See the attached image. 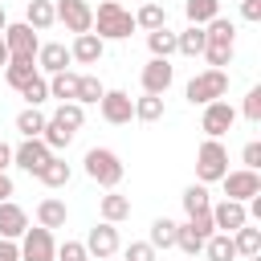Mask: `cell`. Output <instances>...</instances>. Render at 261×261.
<instances>
[{"instance_id":"32","label":"cell","mask_w":261,"mask_h":261,"mask_svg":"<svg viewBox=\"0 0 261 261\" xmlns=\"http://www.w3.org/2000/svg\"><path fill=\"white\" fill-rule=\"evenodd\" d=\"M135 118H139V122H159V118H163V94H143V98H135Z\"/></svg>"},{"instance_id":"1","label":"cell","mask_w":261,"mask_h":261,"mask_svg":"<svg viewBox=\"0 0 261 261\" xmlns=\"http://www.w3.org/2000/svg\"><path fill=\"white\" fill-rule=\"evenodd\" d=\"M232 49H237V24L224 16H212L204 24V53L200 57H208V69H224V65H232Z\"/></svg>"},{"instance_id":"48","label":"cell","mask_w":261,"mask_h":261,"mask_svg":"<svg viewBox=\"0 0 261 261\" xmlns=\"http://www.w3.org/2000/svg\"><path fill=\"white\" fill-rule=\"evenodd\" d=\"M12 196V179H8V171H0V200H8Z\"/></svg>"},{"instance_id":"7","label":"cell","mask_w":261,"mask_h":261,"mask_svg":"<svg viewBox=\"0 0 261 261\" xmlns=\"http://www.w3.org/2000/svg\"><path fill=\"white\" fill-rule=\"evenodd\" d=\"M98 110H102V118H106L110 126H126V122L135 118V98H130L126 90H106V94L98 98Z\"/></svg>"},{"instance_id":"33","label":"cell","mask_w":261,"mask_h":261,"mask_svg":"<svg viewBox=\"0 0 261 261\" xmlns=\"http://www.w3.org/2000/svg\"><path fill=\"white\" fill-rule=\"evenodd\" d=\"M53 118H57L61 126H69V130L77 135V130H82V122H86V106H82V102H57Z\"/></svg>"},{"instance_id":"5","label":"cell","mask_w":261,"mask_h":261,"mask_svg":"<svg viewBox=\"0 0 261 261\" xmlns=\"http://www.w3.org/2000/svg\"><path fill=\"white\" fill-rule=\"evenodd\" d=\"M184 94H188L192 106H208V102H216V98L228 94V73H224V69H204V73H196V77L188 82Z\"/></svg>"},{"instance_id":"35","label":"cell","mask_w":261,"mask_h":261,"mask_svg":"<svg viewBox=\"0 0 261 261\" xmlns=\"http://www.w3.org/2000/svg\"><path fill=\"white\" fill-rule=\"evenodd\" d=\"M184 12H188V24H208L212 16H220V0H188Z\"/></svg>"},{"instance_id":"31","label":"cell","mask_w":261,"mask_h":261,"mask_svg":"<svg viewBox=\"0 0 261 261\" xmlns=\"http://www.w3.org/2000/svg\"><path fill=\"white\" fill-rule=\"evenodd\" d=\"M147 49H151V57H171L175 53V33L163 24V29H151L147 33Z\"/></svg>"},{"instance_id":"41","label":"cell","mask_w":261,"mask_h":261,"mask_svg":"<svg viewBox=\"0 0 261 261\" xmlns=\"http://www.w3.org/2000/svg\"><path fill=\"white\" fill-rule=\"evenodd\" d=\"M241 114H245L249 122H261V86H253V90L245 94V102H241Z\"/></svg>"},{"instance_id":"11","label":"cell","mask_w":261,"mask_h":261,"mask_svg":"<svg viewBox=\"0 0 261 261\" xmlns=\"http://www.w3.org/2000/svg\"><path fill=\"white\" fill-rule=\"evenodd\" d=\"M53 155H57V151H49L45 139H24L20 147H12V163H16L20 171H29V175H37Z\"/></svg>"},{"instance_id":"2","label":"cell","mask_w":261,"mask_h":261,"mask_svg":"<svg viewBox=\"0 0 261 261\" xmlns=\"http://www.w3.org/2000/svg\"><path fill=\"white\" fill-rule=\"evenodd\" d=\"M82 167H86V175L98 184V188H118L122 184V175H126V167H122V159H118V151H110V147H90L86 151V159H82Z\"/></svg>"},{"instance_id":"30","label":"cell","mask_w":261,"mask_h":261,"mask_svg":"<svg viewBox=\"0 0 261 261\" xmlns=\"http://www.w3.org/2000/svg\"><path fill=\"white\" fill-rule=\"evenodd\" d=\"M175 220H167V216H159V220H151V249H175Z\"/></svg>"},{"instance_id":"45","label":"cell","mask_w":261,"mask_h":261,"mask_svg":"<svg viewBox=\"0 0 261 261\" xmlns=\"http://www.w3.org/2000/svg\"><path fill=\"white\" fill-rule=\"evenodd\" d=\"M241 16H245L249 24H257V20H261V0H241Z\"/></svg>"},{"instance_id":"36","label":"cell","mask_w":261,"mask_h":261,"mask_svg":"<svg viewBox=\"0 0 261 261\" xmlns=\"http://www.w3.org/2000/svg\"><path fill=\"white\" fill-rule=\"evenodd\" d=\"M184 212L192 216V212H204V208H212V200H208V184H188L184 188Z\"/></svg>"},{"instance_id":"46","label":"cell","mask_w":261,"mask_h":261,"mask_svg":"<svg viewBox=\"0 0 261 261\" xmlns=\"http://www.w3.org/2000/svg\"><path fill=\"white\" fill-rule=\"evenodd\" d=\"M0 261H20V245L8 241V237H0Z\"/></svg>"},{"instance_id":"24","label":"cell","mask_w":261,"mask_h":261,"mask_svg":"<svg viewBox=\"0 0 261 261\" xmlns=\"http://www.w3.org/2000/svg\"><path fill=\"white\" fill-rule=\"evenodd\" d=\"M175 53L200 57V53H204V24H188L184 33H175Z\"/></svg>"},{"instance_id":"29","label":"cell","mask_w":261,"mask_h":261,"mask_svg":"<svg viewBox=\"0 0 261 261\" xmlns=\"http://www.w3.org/2000/svg\"><path fill=\"white\" fill-rule=\"evenodd\" d=\"M41 139H45V147H49V151H65V147L73 143V130H69V126H61L57 118H45Z\"/></svg>"},{"instance_id":"25","label":"cell","mask_w":261,"mask_h":261,"mask_svg":"<svg viewBox=\"0 0 261 261\" xmlns=\"http://www.w3.org/2000/svg\"><path fill=\"white\" fill-rule=\"evenodd\" d=\"M49 98H57V102H73V98H77V73H69V69L49 73Z\"/></svg>"},{"instance_id":"16","label":"cell","mask_w":261,"mask_h":261,"mask_svg":"<svg viewBox=\"0 0 261 261\" xmlns=\"http://www.w3.org/2000/svg\"><path fill=\"white\" fill-rule=\"evenodd\" d=\"M102 53H106V41L98 33H77L69 45V61H77V65H98Z\"/></svg>"},{"instance_id":"27","label":"cell","mask_w":261,"mask_h":261,"mask_svg":"<svg viewBox=\"0 0 261 261\" xmlns=\"http://www.w3.org/2000/svg\"><path fill=\"white\" fill-rule=\"evenodd\" d=\"M69 175H73V171H69V163H65V159H57V155L37 171V179H41L45 188H65V184H69Z\"/></svg>"},{"instance_id":"12","label":"cell","mask_w":261,"mask_h":261,"mask_svg":"<svg viewBox=\"0 0 261 261\" xmlns=\"http://www.w3.org/2000/svg\"><path fill=\"white\" fill-rule=\"evenodd\" d=\"M220 184H224V196L228 200H253L257 192H261V175L257 171H249V167H237V171H224L220 175Z\"/></svg>"},{"instance_id":"28","label":"cell","mask_w":261,"mask_h":261,"mask_svg":"<svg viewBox=\"0 0 261 261\" xmlns=\"http://www.w3.org/2000/svg\"><path fill=\"white\" fill-rule=\"evenodd\" d=\"M163 24H167V8L155 4V0H147V4L135 12V29H147V33H151V29H163Z\"/></svg>"},{"instance_id":"14","label":"cell","mask_w":261,"mask_h":261,"mask_svg":"<svg viewBox=\"0 0 261 261\" xmlns=\"http://www.w3.org/2000/svg\"><path fill=\"white\" fill-rule=\"evenodd\" d=\"M86 253H90L94 261L114 257V253H118V228H114L110 220H98V224L90 228V237H86Z\"/></svg>"},{"instance_id":"38","label":"cell","mask_w":261,"mask_h":261,"mask_svg":"<svg viewBox=\"0 0 261 261\" xmlns=\"http://www.w3.org/2000/svg\"><path fill=\"white\" fill-rule=\"evenodd\" d=\"M102 94H106V86H102L94 73H77V98H73V102L86 106V102H98Z\"/></svg>"},{"instance_id":"15","label":"cell","mask_w":261,"mask_h":261,"mask_svg":"<svg viewBox=\"0 0 261 261\" xmlns=\"http://www.w3.org/2000/svg\"><path fill=\"white\" fill-rule=\"evenodd\" d=\"M208 212H212V224H216V232H237V228L249 220L245 204H241V200H228V196H224L220 204H212Z\"/></svg>"},{"instance_id":"23","label":"cell","mask_w":261,"mask_h":261,"mask_svg":"<svg viewBox=\"0 0 261 261\" xmlns=\"http://www.w3.org/2000/svg\"><path fill=\"white\" fill-rule=\"evenodd\" d=\"M208 261H237V245H232V232H212L200 249Z\"/></svg>"},{"instance_id":"26","label":"cell","mask_w":261,"mask_h":261,"mask_svg":"<svg viewBox=\"0 0 261 261\" xmlns=\"http://www.w3.org/2000/svg\"><path fill=\"white\" fill-rule=\"evenodd\" d=\"M232 245H237V257H253V253H261V228H253V220H245V224L232 232Z\"/></svg>"},{"instance_id":"47","label":"cell","mask_w":261,"mask_h":261,"mask_svg":"<svg viewBox=\"0 0 261 261\" xmlns=\"http://www.w3.org/2000/svg\"><path fill=\"white\" fill-rule=\"evenodd\" d=\"M8 167H12V147L0 143V171H8Z\"/></svg>"},{"instance_id":"13","label":"cell","mask_w":261,"mask_h":261,"mask_svg":"<svg viewBox=\"0 0 261 261\" xmlns=\"http://www.w3.org/2000/svg\"><path fill=\"white\" fill-rule=\"evenodd\" d=\"M139 82H143V94H167V86L175 82V65H171L167 57H151V61L143 65Z\"/></svg>"},{"instance_id":"6","label":"cell","mask_w":261,"mask_h":261,"mask_svg":"<svg viewBox=\"0 0 261 261\" xmlns=\"http://www.w3.org/2000/svg\"><path fill=\"white\" fill-rule=\"evenodd\" d=\"M57 257V241L49 228H24L20 232V261H53Z\"/></svg>"},{"instance_id":"19","label":"cell","mask_w":261,"mask_h":261,"mask_svg":"<svg viewBox=\"0 0 261 261\" xmlns=\"http://www.w3.org/2000/svg\"><path fill=\"white\" fill-rule=\"evenodd\" d=\"M65 220H69V208H65V200H57V196H45L41 204H37V224L41 228H65Z\"/></svg>"},{"instance_id":"3","label":"cell","mask_w":261,"mask_h":261,"mask_svg":"<svg viewBox=\"0 0 261 261\" xmlns=\"http://www.w3.org/2000/svg\"><path fill=\"white\" fill-rule=\"evenodd\" d=\"M90 33H98L102 41H126V37L135 33V16H130L118 0H102L98 12H94V29H90Z\"/></svg>"},{"instance_id":"42","label":"cell","mask_w":261,"mask_h":261,"mask_svg":"<svg viewBox=\"0 0 261 261\" xmlns=\"http://www.w3.org/2000/svg\"><path fill=\"white\" fill-rule=\"evenodd\" d=\"M188 224H192V232H196V237H204V241L216 232V224H212V212H208V208H204V212H192V216H188Z\"/></svg>"},{"instance_id":"18","label":"cell","mask_w":261,"mask_h":261,"mask_svg":"<svg viewBox=\"0 0 261 261\" xmlns=\"http://www.w3.org/2000/svg\"><path fill=\"white\" fill-rule=\"evenodd\" d=\"M37 69H41V73H61V69H69V49H65L61 41L41 45V49H37Z\"/></svg>"},{"instance_id":"9","label":"cell","mask_w":261,"mask_h":261,"mask_svg":"<svg viewBox=\"0 0 261 261\" xmlns=\"http://www.w3.org/2000/svg\"><path fill=\"white\" fill-rule=\"evenodd\" d=\"M53 12H57V20H61L73 37L94 29V8H90L86 0H57V4H53Z\"/></svg>"},{"instance_id":"4","label":"cell","mask_w":261,"mask_h":261,"mask_svg":"<svg viewBox=\"0 0 261 261\" xmlns=\"http://www.w3.org/2000/svg\"><path fill=\"white\" fill-rule=\"evenodd\" d=\"M228 171V147L220 139H204L196 151V179L200 184H220V175Z\"/></svg>"},{"instance_id":"44","label":"cell","mask_w":261,"mask_h":261,"mask_svg":"<svg viewBox=\"0 0 261 261\" xmlns=\"http://www.w3.org/2000/svg\"><path fill=\"white\" fill-rule=\"evenodd\" d=\"M241 159H245V167H249V171H257V167H261V143H257V139H253V143H245Z\"/></svg>"},{"instance_id":"21","label":"cell","mask_w":261,"mask_h":261,"mask_svg":"<svg viewBox=\"0 0 261 261\" xmlns=\"http://www.w3.org/2000/svg\"><path fill=\"white\" fill-rule=\"evenodd\" d=\"M98 212H102V220H110V224H118V220H126L130 216V200L122 196V192H106L102 200H98Z\"/></svg>"},{"instance_id":"22","label":"cell","mask_w":261,"mask_h":261,"mask_svg":"<svg viewBox=\"0 0 261 261\" xmlns=\"http://www.w3.org/2000/svg\"><path fill=\"white\" fill-rule=\"evenodd\" d=\"M24 24H33L37 33H45V29H53V24H57V12H53V0H29V8H24Z\"/></svg>"},{"instance_id":"51","label":"cell","mask_w":261,"mask_h":261,"mask_svg":"<svg viewBox=\"0 0 261 261\" xmlns=\"http://www.w3.org/2000/svg\"><path fill=\"white\" fill-rule=\"evenodd\" d=\"M245 261H261V253H253V257H245Z\"/></svg>"},{"instance_id":"49","label":"cell","mask_w":261,"mask_h":261,"mask_svg":"<svg viewBox=\"0 0 261 261\" xmlns=\"http://www.w3.org/2000/svg\"><path fill=\"white\" fill-rule=\"evenodd\" d=\"M8 57H12V53H8V45H4V37H0V65H8Z\"/></svg>"},{"instance_id":"8","label":"cell","mask_w":261,"mask_h":261,"mask_svg":"<svg viewBox=\"0 0 261 261\" xmlns=\"http://www.w3.org/2000/svg\"><path fill=\"white\" fill-rule=\"evenodd\" d=\"M232 122H237V110H232L224 98L208 102V106H204V114H200V130H204L208 139H220V135H228V130H232Z\"/></svg>"},{"instance_id":"10","label":"cell","mask_w":261,"mask_h":261,"mask_svg":"<svg viewBox=\"0 0 261 261\" xmlns=\"http://www.w3.org/2000/svg\"><path fill=\"white\" fill-rule=\"evenodd\" d=\"M4 37V45H8V53L12 57H37V49H41V41H37V29L33 24H24V20H8V29L0 33Z\"/></svg>"},{"instance_id":"37","label":"cell","mask_w":261,"mask_h":261,"mask_svg":"<svg viewBox=\"0 0 261 261\" xmlns=\"http://www.w3.org/2000/svg\"><path fill=\"white\" fill-rule=\"evenodd\" d=\"M20 98H24L29 106H41V102L49 98V77H45V73H33V77L20 86Z\"/></svg>"},{"instance_id":"17","label":"cell","mask_w":261,"mask_h":261,"mask_svg":"<svg viewBox=\"0 0 261 261\" xmlns=\"http://www.w3.org/2000/svg\"><path fill=\"white\" fill-rule=\"evenodd\" d=\"M24 228H29V212H24L20 204H12V200H0V237L20 241Z\"/></svg>"},{"instance_id":"40","label":"cell","mask_w":261,"mask_h":261,"mask_svg":"<svg viewBox=\"0 0 261 261\" xmlns=\"http://www.w3.org/2000/svg\"><path fill=\"white\" fill-rule=\"evenodd\" d=\"M53 261H90L86 241H65V245H57V257H53Z\"/></svg>"},{"instance_id":"20","label":"cell","mask_w":261,"mask_h":261,"mask_svg":"<svg viewBox=\"0 0 261 261\" xmlns=\"http://www.w3.org/2000/svg\"><path fill=\"white\" fill-rule=\"evenodd\" d=\"M33 73H41V69H37V57H8V65H4V82H8L12 90H20Z\"/></svg>"},{"instance_id":"34","label":"cell","mask_w":261,"mask_h":261,"mask_svg":"<svg viewBox=\"0 0 261 261\" xmlns=\"http://www.w3.org/2000/svg\"><path fill=\"white\" fill-rule=\"evenodd\" d=\"M16 130H20L24 139H41V130H45V114H41L37 106H24V110L16 114Z\"/></svg>"},{"instance_id":"50","label":"cell","mask_w":261,"mask_h":261,"mask_svg":"<svg viewBox=\"0 0 261 261\" xmlns=\"http://www.w3.org/2000/svg\"><path fill=\"white\" fill-rule=\"evenodd\" d=\"M4 29H8V12L0 8V33H4Z\"/></svg>"},{"instance_id":"39","label":"cell","mask_w":261,"mask_h":261,"mask_svg":"<svg viewBox=\"0 0 261 261\" xmlns=\"http://www.w3.org/2000/svg\"><path fill=\"white\" fill-rule=\"evenodd\" d=\"M175 249H184L188 257H196V253L204 249V237H196L192 224H179V228H175Z\"/></svg>"},{"instance_id":"43","label":"cell","mask_w":261,"mask_h":261,"mask_svg":"<svg viewBox=\"0 0 261 261\" xmlns=\"http://www.w3.org/2000/svg\"><path fill=\"white\" fill-rule=\"evenodd\" d=\"M126 261H155L151 241H130V245H126Z\"/></svg>"}]
</instances>
